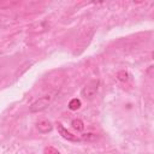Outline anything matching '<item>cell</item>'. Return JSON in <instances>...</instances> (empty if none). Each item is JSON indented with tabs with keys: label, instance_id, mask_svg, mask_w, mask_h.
<instances>
[{
	"label": "cell",
	"instance_id": "obj_1",
	"mask_svg": "<svg viewBox=\"0 0 154 154\" xmlns=\"http://www.w3.org/2000/svg\"><path fill=\"white\" fill-rule=\"evenodd\" d=\"M55 95H57V91H53V93H49V94H47V95H45V96L37 99V100H36L35 102H32L31 106L29 107L30 112L36 113V112H41V111L46 109V108L52 103V101L54 100Z\"/></svg>",
	"mask_w": 154,
	"mask_h": 154
},
{
	"label": "cell",
	"instance_id": "obj_2",
	"mask_svg": "<svg viewBox=\"0 0 154 154\" xmlns=\"http://www.w3.org/2000/svg\"><path fill=\"white\" fill-rule=\"evenodd\" d=\"M99 84H100V81L99 79H91L90 82H88L83 87V89L81 91L82 96L85 97V99H93L96 95V93H97Z\"/></svg>",
	"mask_w": 154,
	"mask_h": 154
},
{
	"label": "cell",
	"instance_id": "obj_3",
	"mask_svg": "<svg viewBox=\"0 0 154 154\" xmlns=\"http://www.w3.org/2000/svg\"><path fill=\"white\" fill-rule=\"evenodd\" d=\"M57 129H58V132L60 134V136L64 137L65 140L71 141V142H78V141H79V138H78L76 135H73V134H71L70 131H67L61 124H58V125H57Z\"/></svg>",
	"mask_w": 154,
	"mask_h": 154
},
{
	"label": "cell",
	"instance_id": "obj_4",
	"mask_svg": "<svg viewBox=\"0 0 154 154\" xmlns=\"http://www.w3.org/2000/svg\"><path fill=\"white\" fill-rule=\"evenodd\" d=\"M36 126H37V130L42 134H46V132H49L52 131L53 129V125L51 124V122H48L47 119H40L37 123H36Z\"/></svg>",
	"mask_w": 154,
	"mask_h": 154
},
{
	"label": "cell",
	"instance_id": "obj_5",
	"mask_svg": "<svg viewBox=\"0 0 154 154\" xmlns=\"http://www.w3.org/2000/svg\"><path fill=\"white\" fill-rule=\"evenodd\" d=\"M81 100L79 99H77V97H75V99H72L70 102H69V108L71 109V111H77L79 107H81Z\"/></svg>",
	"mask_w": 154,
	"mask_h": 154
},
{
	"label": "cell",
	"instance_id": "obj_6",
	"mask_svg": "<svg viewBox=\"0 0 154 154\" xmlns=\"http://www.w3.org/2000/svg\"><path fill=\"white\" fill-rule=\"evenodd\" d=\"M72 128L75 129V130H77V131H82L83 129H84V124H83V122L81 120V119H73L72 120Z\"/></svg>",
	"mask_w": 154,
	"mask_h": 154
},
{
	"label": "cell",
	"instance_id": "obj_7",
	"mask_svg": "<svg viewBox=\"0 0 154 154\" xmlns=\"http://www.w3.org/2000/svg\"><path fill=\"white\" fill-rule=\"evenodd\" d=\"M45 154H60V152L58 149H55L54 147H46L45 148Z\"/></svg>",
	"mask_w": 154,
	"mask_h": 154
},
{
	"label": "cell",
	"instance_id": "obj_8",
	"mask_svg": "<svg viewBox=\"0 0 154 154\" xmlns=\"http://www.w3.org/2000/svg\"><path fill=\"white\" fill-rule=\"evenodd\" d=\"M118 78H119L120 81H126V79H128V72L120 71V72L118 73Z\"/></svg>",
	"mask_w": 154,
	"mask_h": 154
}]
</instances>
